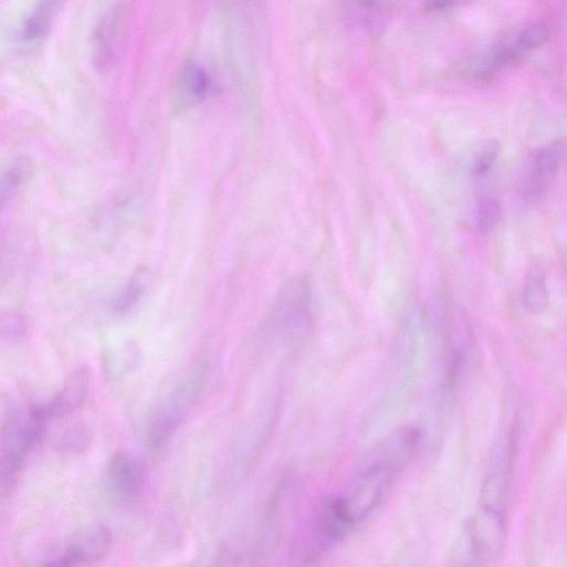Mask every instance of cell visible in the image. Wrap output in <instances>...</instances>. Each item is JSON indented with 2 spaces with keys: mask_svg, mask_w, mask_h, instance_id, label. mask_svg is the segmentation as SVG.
<instances>
[{
  "mask_svg": "<svg viewBox=\"0 0 567 567\" xmlns=\"http://www.w3.org/2000/svg\"><path fill=\"white\" fill-rule=\"evenodd\" d=\"M77 564L72 558V556L65 552L64 554L54 557L46 563L43 564L42 567H76Z\"/></svg>",
  "mask_w": 567,
  "mask_h": 567,
  "instance_id": "obj_20",
  "label": "cell"
},
{
  "mask_svg": "<svg viewBox=\"0 0 567 567\" xmlns=\"http://www.w3.org/2000/svg\"><path fill=\"white\" fill-rule=\"evenodd\" d=\"M148 275L138 272L113 303L114 312L124 315L129 313L141 300L147 288Z\"/></svg>",
  "mask_w": 567,
  "mask_h": 567,
  "instance_id": "obj_15",
  "label": "cell"
},
{
  "mask_svg": "<svg viewBox=\"0 0 567 567\" xmlns=\"http://www.w3.org/2000/svg\"><path fill=\"white\" fill-rule=\"evenodd\" d=\"M501 216V207L493 198H482L475 210V224L481 233H489L494 229Z\"/></svg>",
  "mask_w": 567,
  "mask_h": 567,
  "instance_id": "obj_17",
  "label": "cell"
},
{
  "mask_svg": "<svg viewBox=\"0 0 567 567\" xmlns=\"http://www.w3.org/2000/svg\"><path fill=\"white\" fill-rule=\"evenodd\" d=\"M62 7L60 2H42L36 6L23 23L22 41L28 44L43 42L51 34Z\"/></svg>",
  "mask_w": 567,
  "mask_h": 567,
  "instance_id": "obj_12",
  "label": "cell"
},
{
  "mask_svg": "<svg viewBox=\"0 0 567 567\" xmlns=\"http://www.w3.org/2000/svg\"><path fill=\"white\" fill-rule=\"evenodd\" d=\"M212 80L207 70L196 63H188L177 88L175 109L177 113L197 105L210 93Z\"/></svg>",
  "mask_w": 567,
  "mask_h": 567,
  "instance_id": "obj_10",
  "label": "cell"
},
{
  "mask_svg": "<svg viewBox=\"0 0 567 567\" xmlns=\"http://www.w3.org/2000/svg\"><path fill=\"white\" fill-rule=\"evenodd\" d=\"M146 469L135 456L116 453L109 461L106 483L111 495L120 503H129L137 498L146 483Z\"/></svg>",
  "mask_w": 567,
  "mask_h": 567,
  "instance_id": "obj_7",
  "label": "cell"
},
{
  "mask_svg": "<svg viewBox=\"0 0 567 567\" xmlns=\"http://www.w3.org/2000/svg\"><path fill=\"white\" fill-rule=\"evenodd\" d=\"M549 38L540 23L526 25L500 40L468 64L466 74L475 81H486L504 70L524 62L543 48Z\"/></svg>",
  "mask_w": 567,
  "mask_h": 567,
  "instance_id": "obj_2",
  "label": "cell"
},
{
  "mask_svg": "<svg viewBox=\"0 0 567 567\" xmlns=\"http://www.w3.org/2000/svg\"><path fill=\"white\" fill-rule=\"evenodd\" d=\"M31 172L32 166L28 159H18L9 167L2 179L3 203L11 199L25 185Z\"/></svg>",
  "mask_w": 567,
  "mask_h": 567,
  "instance_id": "obj_16",
  "label": "cell"
},
{
  "mask_svg": "<svg viewBox=\"0 0 567 567\" xmlns=\"http://www.w3.org/2000/svg\"><path fill=\"white\" fill-rule=\"evenodd\" d=\"M355 524L345 497L332 496L323 501L317 514V528L326 538L340 540Z\"/></svg>",
  "mask_w": 567,
  "mask_h": 567,
  "instance_id": "obj_9",
  "label": "cell"
},
{
  "mask_svg": "<svg viewBox=\"0 0 567 567\" xmlns=\"http://www.w3.org/2000/svg\"><path fill=\"white\" fill-rule=\"evenodd\" d=\"M129 11L125 3L112 6L98 20L92 39L93 64L101 73L122 61L128 38Z\"/></svg>",
  "mask_w": 567,
  "mask_h": 567,
  "instance_id": "obj_4",
  "label": "cell"
},
{
  "mask_svg": "<svg viewBox=\"0 0 567 567\" xmlns=\"http://www.w3.org/2000/svg\"><path fill=\"white\" fill-rule=\"evenodd\" d=\"M280 334L296 338L311 321V290L307 281L297 279L282 291L273 312Z\"/></svg>",
  "mask_w": 567,
  "mask_h": 567,
  "instance_id": "obj_6",
  "label": "cell"
},
{
  "mask_svg": "<svg viewBox=\"0 0 567 567\" xmlns=\"http://www.w3.org/2000/svg\"><path fill=\"white\" fill-rule=\"evenodd\" d=\"M49 420L43 406L38 405L28 412L12 416L7 422L0 455V479L4 496L11 493L28 458L42 441Z\"/></svg>",
  "mask_w": 567,
  "mask_h": 567,
  "instance_id": "obj_1",
  "label": "cell"
},
{
  "mask_svg": "<svg viewBox=\"0 0 567 567\" xmlns=\"http://www.w3.org/2000/svg\"><path fill=\"white\" fill-rule=\"evenodd\" d=\"M500 148L495 141L486 143L477 153L473 164V177L484 180L495 166Z\"/></svg>",
  "mask_w": 567,
  "mask_h": 567,
  "instance_id": "obj_19",
  "label": "cell"
},
{
  "mask_svg": "<svg viewBox=\"0 0 567 567\" xmlns=\"http://www.w3.org/2000/svg\"><path fill=\"white\" fill-rule=\"evenodd\" d=\"M204 366H197L161 397L149 421L150 445H162L185 420L204 386Z\"/></svg>",
  "mask_w": 567,
  "mask_h": 567,
  "instance_id": "obj_3",
  "label": "cell"
},
{
  "mask_svg": "<svg viewBox=\"0 0 567 567\" xmlns=\"http://www.w3.org/2000/svg\"><path fill=\"white\" fill-rule=\"evenodd\" d=\"M113 533L106 525L83 528L72 539L67 553L77 565H92L104 559L113 547Z\"/></svg>",
  "mask_w": 567,
  "mask_h": 567,
  "instance_id": "obj_8",
  "label": "cell"
},
{
  "mask_svg": "<svg viewBox=\"0 0 567 567\" xmlns=\"http://www.w3.org/2000/svg\"><path fill=\"white\" fill-rule=\"evenodd\" d=\"M87 390L88 375L78 371L70 379L61 395L44 403L50 419L63 417L78 408L85 400Z\"/></svg>",
  "mask_w": 567,
  "mask_h": 567,
  "instance_id": "obj_13",
  "label": "cell"
},
{
  "mask_svg": "<svg viewBox=\"0 0 567 567\" xmlns=\"http://www.w3.org/2000/svg\"><path fill=\"white\" fill-rule=\"evenodd\" d=\"M523 303L525 308L532 314L543 313L548 306L549 294L546 274L539 266H533L525 277Z\"/></svg>",
  "mask_w": 567,
  "mask_h": 567,
  "instance_id": "obj_14",
  "label": "cell"
},
{
  "mask_svg": "<svg viewBox=\"0 0 567 567\" xmlns=\"http://www.w3.org/2000/svg\"><path fill=\"white\" fill-rule=\"evenodd\" d=\"M567 169V141L542 147L527 158L519 179V195L526 202H535L554 186Z\"/></svg>",
  "mask_w": 567,
  "mask_h": 567,
  "instance_id": "obj_5",
  "label": "cell"
},
{
  "mask_svg": "<svg viewBox=\"0 0 567 567\" xmlns=\"http://www.w3.org/2000/svg\"><path fill=\"white\" fill-rule=\"evenodd\" d=\"M492 556L470 518L452 548L451 567H481Z\"/></svg>",
  "mask_w": 567,
  "mask_h": 567,
  "instance_id": "obj_11",
  "label": "cell"
},
{
  "mask_svg": "<svg viewBox=\"0 0 567 567\" xmlns=\"http://www.w3.org/2000/svg\"><path fill=\"white\" fill-rule=\"evenodd\" d=\"M91 432L84 426L67 430L59 440L57 448L67 454H76L86 450L91 443Z\"/></svg>",
  "mask_w": 567,
  "mask_h": 567,
  "instance_id": "obj_18",
  "label": "cell"
}]
</instances>
